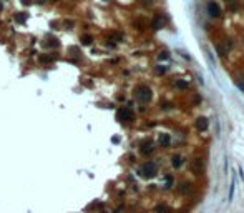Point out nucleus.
<instances>
[{
  "mask_svg": "<svg viewBox=\"0 0 244 213\" xmlns=\"http://www.w3.org/2000/svg\"><path fill=\"white\" fill-rule=\"evenodd\" d=\"M22 2H23V3H30V0H22Z\"/></svg>",
  "mask_w": 244,
  "mask_h": 213,
  "instance_id": "nucleus-21",
  "label": "nucleus"
},
{
  "mask_svg": "<svg viewBox=\"0 0 244 213\" xmlns=\"http://www.w3.org/2000/svg\"><path fill=\"white\" fill-rule=\"evenodd\" d=\"M65 25H66V28H72V27H73V22H72V20H66Z\"/></svg>",
  "mask_w": 244,
  "mask_h": 213,
  "instance_id": "nucleus-20",
  "label": "nucleus"
},
{
  "mask_svg": "<svg viewBox=\"0 0 244 213\" xmlns=\"http://www.w3.org/2000/svg\"><path fill=\"white\" fill-rule=\"evenodd\" d=\"M176 85H178V88H188V83H186L185 80H178Z\"/></svg>",
  "mask_w": 244,
  "mask_h": 213,
  "instance_id": "nucleus-16",
  "label": "nucleus"
},
{
  "mask_svg": "<svg viewBox=\"0 0 244 213\" xmlns=\"http://www.w3.org/2000/svg\"><path fill=\"white\" fill-rule=\"evenodd\" d=\"M80 40H81V45H91V42H93V37H91V35H81Z\"/></svg>",
  "mask_w": 244,
  "mask_h": 213,
  "instance_id": "nucleus-10",
  "label": "nucleus"
},
{
  "mask_svg": "<svg viewBox=\"0 0 244 213\" xmlns=\"http://www.w3.org/2000/svg\"><path fill=\"white\" fill-rule=\"evenodd\" d=\"M140 173L143 176H146V178H150V176H153L156 173V165L153 162H144L140 168Z\"/></svg>",
  "mask_w": 244,
  "mask_h": 213,
  "instance_id": "nucleus-2",
  "label": "nucleus"
},
{
  "mask_svg": "<svg viewBox=\"0 0 244 213\" xmlns=\"http://www.w3.org/2000/svg\"><path fill=\"white\" fill-rule=\"evenodd\" d=\"M164 72H166L164 67H158V68H156V73H160V75H161V73H164Z\"/></svg>",
  "mask_w": 244,
  "mask_h": 213,
  "instance_id": "nucleus-19",
  "label": "nucleus"
},
{
  "mask_svg": "<svg viewBox=\"0 0 244 213\" xmlns=\"http://www.w3.org/2000/svg\"><path fill=\"white\" fill-rule=\"evenodd\" d=\"M168 57H169V53H168V52H161V53H160V58H161V60H166Z\"/></svg>",
  "mask_w": 244,
  "mask_h": 213,
  "instance_id": "nucleus-17",
  "label": "nucleus"
},
{
  "mask_svg": "<svg viewBox=\"0 0 244 213\" xmlns=\"http://www.w3.org/2000/svg\"><path fill=\"white\" fill-rule=\"evenodd\" d=\"M179 191H183V193H188V191H189V185H183V188H179Z\"/></svg>",
  "mask_w": 244,
  "mask_h": 213,
  "instance_id": "nucleus-18",
  "label": "nucleus"
},
{
  "mask_svg": "<svg viewBox=\"0 0 244 213\" xmlns=\"http://www.w3.org/2000/svg\"><path fill=\"white\" fill-rule=\"evenodd\" d=\"M151 25H153V28H161L163 25H164V19H163L161 15L154 17V19H153V23H151Z\"/></svg>",
  "mask_w": 244,
  "mask_h": 213,
  "instance_id": "nucleus-8",
  "label": "nucleus"
},
{
  "mask_svg": "<svg viewBox=\"0 0 244 213\" xmlns=\"http://www.w3.org/2000/svg\"><path fill=\"white\" fill-rule=\"evenodd\" d=\"M160 145H161V147H168V145H169V137L166 133L160 135Z\"/></svg>",
  "mask_w": 244,
  "mask_h": 213,
  "instance_id": "nucleus-11",
  "label": "nucleus"
},
{
  "mask_svg": "<svg viewBox=\"0 0 244 213\" xmlns=\"http://www.w3.org/2000/svg\"><path fill=\"white\" fill-rule=\"evenodd\" d=\"M208 12H209L213 17H219V15H221V9H219V5L216 2H209V3H208Z\"/></svg>",
  "mask_w": 244,
  "mask_h": 213,
  "instance_id": "nucleus-4",
  "label": "nucleus"
},
{
  "mask_svg": "<svg viewBox=\"0 0 244 213\" xmlns=\"http://www.w3.org/2000/svg\"><path fill=\"white\" fill-rule=\"evenodd\" d=\"M156 213H169V208L166 205H158L156 207Z\"/></svg>",
  "mask_w": 244,
  "mask_h": 213,
  "instance_id": "nucleus-14",
  "label": "nucleus"
},
{
  "mask_svg": "<svg viewBox=\"0 0 244 213\" xmlns=\"http://www.w3.org/2000/svg\"><path fill=\"white\" fill-rule=\"evenodd\" d=\"M140 150H141V153H143V155H150L151 152H153V147H151V143H150V141H144V143L141 145V148H140Z\"/></svg>",
  "mask_w": 244,
  "mask_h": 213,
  "instance_id": "nucleus-7",
  "label": "nucleus"
},
{
  "mask_svg": "<svg viewBox=\"0 0 244 213\" xmlns=\"http://www.w3.org/2000/svg\"><path fill=\"white\" fill-rule=\"evenodd\" d=\"M135 95L138 98V102H141V103H146V102L151 100V88H148L146 85H141V87H138L135 90Z\"/></svg>",
  "mask_w": 244,
  "mask_h": 213,
  "instance_id": "nucleus-1",
  "label": "nucleus"
},
{
  "mask_svg": "<svg viewBox=\"0 0 244 213\" xmlns=\"http://www.w3.org/2000/svg\"><path fill=\"white\" fill-rule=\"evenodd\" d=\"M15 22L17 23H25L27 22V13H23V12L15 13Z\"/></svg>",
  "mask_w": 244,
  "mask_h": 213,
  "instance_id": "nucleus-9",
  "label": "nucleus"
},
{
  "mask_svg": "<svg viewBox=\"0 0 244 213\" xmlns=\"http://www.w3.org/2000/svg\"><path fill=\"white\" fill-rule=\"evenodd\" d=\"M58 45H60V42L56 40V38H50L48 42H43V47H55L56 48Z\"/></svg>",
  "mask_w": 244,
  "mask_h": 213,
  "instance_id": "nucleus-12",
  "label": "nucleus"
},
{
  "mask_svg": "<svg viewBox=\"0 0 244 213\" xmlns=\"http://www.w3.org/2000/svg\"><path fill=\"white\" fill-rule=\"evenodd\" d=\"M2 9H3V5H2V3H0V12H2Z\"/></svg>",
  "mask_w": 244,
  "mask_h": 213,
  "instance_id": "nucleus-22",
  "label": "nucleus"
},
{
  "mask_svg": "<svg viewBox=\"0 0 244 213\" xmlns=\"http://www.w3.org/2000/svg\"><path fill=\"white\" fill-rule=\"evenodd\" d=\"M38 60H40L42 63H52L56 60V55H53V53H42V55L38 57Z\"/></svg>",
  "mask_w": 244,
  "mask_h": 213,
  "instance_id": "nucleus-5",
  "label": "nucleus"
},
{
  "mask_svg": "<svg viewBox=\"0 0 244 213\" xmlns=\"http://www.w3.org/2000/svg\"><path fill=\"white\" fill-rule=\"evenodd\" d=\"M116 118H118L120 122H130V120L133 118V113L130 108H120L118 112H116Z\"/></svg>",
  "mask_w": 244,
  "mask_h": 213,
  "instance_id": "nucleus-3",
  "label": "nucleus"
},
{
  "mask_svg": "<svg viewBox=\"0 0 244 213\" xmlns=\"http://www.w3.org/2000/svg\"><path fill=\"white\" fill-rule=\"evenodd\" d=\"M196 128L199 130V132L208 130V118H198L196 120Z\"/></svg>",
  "mask_w": 244,
  "mask_h": 213,
  "instance_id": "nucleus-6",
  "label": "nucleus"
},
{
  "mask_svg": "<svg viewBox=\"0 0 244 213\" xmlns=\"http://www.w3.org/2000/svg\"><path fill=\"white\" fill-rule=\"evenodd\" d=\"M181 163H183V158H181V157H175V158H173V166H175V168H179V166H181Z\"/></svg>",
  "mask_w": 244,
  "mask_h": 213,
  "instance_id": "nucleus-13",
  "label": "nucleus"
},
{
  "mask_svg": "<svg viewBox=\"0 0 244 213\" xmlns=\"http://www.w3.org/2000/svg\"><path fill=\"white\" fill-rule=\"evenodd\" d=\"M232 197H234V178H232V182H231V188H229V201L232 200Z\"/></svg>",
  "mask_w": 244,
  "mask_h": 213,
  "instance_id": "nucleus-15",
  "label": "nucleus"
}]
</instances>
